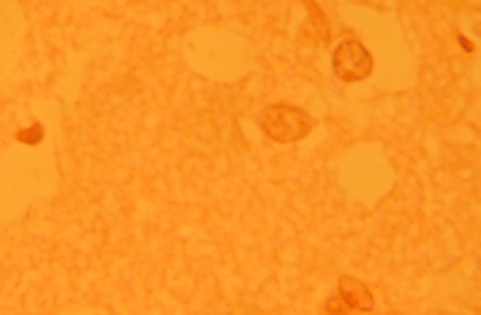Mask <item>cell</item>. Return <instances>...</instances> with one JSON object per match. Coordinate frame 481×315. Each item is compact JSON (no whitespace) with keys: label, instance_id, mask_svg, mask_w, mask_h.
<instances>
[{"label":"cell","instance_id":"cell-1","mask_svg":"<svg viewBox=\"0 0 481 315\" xmlns=\"http://www.w3.org/2000/svg\"><path fill=\"white\" fill-rule=\"evenodd\" d=\"M264 132L275 142L293 143L304 139L315 127V120L296 106L278 104L268 106L261 118Z\"/></svg>","mask_w":481,"mask_h":315},{"label":"cell","instance_id":"cell-2","mask_svg":"<svg viewBox=\"0 0 481 315\" xmlns=\"http://www.w3.org/2000/svg\"><path fill=\"white\" fill-rule=\"evenodd\" d=\"M332 65L340 80L345 83H358L371 74L374 60L361 42L344 40L333 51Z\"/></svg>","mask_w":481,"mask_h":315},{"label":"cell","instance_id":"cell-4","mask_svg":"<svg viewBox=\"0 0 481 315\" xmlns=\"http://www.w3.org/2000/svg\"><path fill=\"white\" fill-rule=\"evenodd\" d=\"M307 8H308L309 21H311L312 28L316 32L318 38L322 39L323 42H329L332 38L330 26H329V21H327L325 13L322 11L320 6H318L315 1H308Z\"/></svg>","mask_w":481,"mask_h":315},{"label":"cell","instance_id":"cell-3","mask_svg":"<svg viewBox=\"0 0 481 315\" xmlns=\"http://www.w3.org/2000/svg\"><path fill=\"white\" fill-rule=\"evenodd\" d=\"M340 295L343 302L361 312H370L374 307V298L370 289L354 277H343L340 280Z\"/></svg>","mask_w":481,"mask_h":315}]
</instances>
